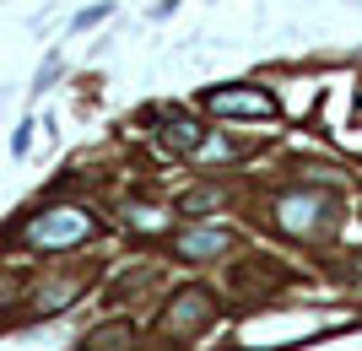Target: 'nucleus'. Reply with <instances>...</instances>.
<instances>
[{"mask_svg":"<svg viewBox=\"0 0 362 351\" xmlns=\"http://www.w3.org/2000/svg\"><path fill=\"white\" fill-rule=\"evenodd\" d=\"M222 206V189H195V195H184V216H195V211H216Z\"/></svg>","mask_w":362,"mask_h":351,"instance_id":"8","label":"nucleus"},{"mask_svg":"<svg viewBox=\"0 0 362 351\" xmlns=\"http://www.w3.org/2000/svg\"><path fill=\"white\" fill-rule=\"evenodd\" d=\"M216 319V303H211V292L206 287H184L173 303H168L163 314V335L184 340V335H195V330H206V324Z\"/></svg>","mask_w":362,"mask_h":351,"instance_id":"3","label":"nucleus"},{"mask_svg":"<svg viewBox=\"0 0 362 351\" xmlns=\"http://www.w3.org/2000/svg\"><path fill=\"white\" fill-rule=\"evenodd\" d=\"M157 124H163V130H157V141H163L168 152L195 157L200 146H206V130H200V124L189 119V114H157Z\"/></svg>","mask_w":362,"mask_h":351,"instance_id":"5","label":"nucleus"},{"mask_svg":"<svg viewBox=\"0 0 362 351\" xmlns=\"http://www.w3.org/2000/svg\"><path fill=\"white\" fill-rule=\"evenodd\" d=\"M130 340H136L130 324H103V330H92V335H87L81 351H130Z\"/></svg>","mask_w":362,"mask_h":351,"instance_id":"7","label":"nucleus"},{"mask_svg":"<svg viewBox=\"0 0 362 351\" xmlns=\"http://www.w3.org/2000/svg\"><path fill=\"white\" fill-rule=\"evenodd\" d=\"M108 11H114V6H108V0H98V6H87V11H76V22H71V28H76V32H87V28H98V22H103Z\"/></svg>","mask_w":362,"mask_h":351,"instance_id":"9","label":"nucleus"},{"mask_svg":"<svg viewBox=\"0 0 362 351\" xmlns=\"http://www.w3.org/2000/svg\"><path fill=\"white\" fill-rule=\"evenodd\" d=\"M173 249H179L184 260H216V254L233 249V238H227L222 227H184L179 238H173Z\"/></svg>","mask_w":362,"mask_h":351,"instance_id":"6","label":"nucleus"},{"mask_svg":"<svg viewBox=\"0 0 362 351\" xmlns=\"http://www.w3.org/2000/svg\"><path fill=\"white\" fill-rule=\"evenodd\" d=\"M92 232H98L92 211H81V206H54V211H38L28 222V244L33 249H71V244H87Z\"/></svg>","mask_w":362,"mask_h":351,"instance_id":"1","label":"nucleus"},{"mask_svg":"<svg viewBox=\"0 0 362 351\" xmlns=\"http://www.w3.org/2000/svg\"><path fill=\"white\" fill-rule=\"evenodd\" d=\"M71 292H76V287H54V292H44V297H38V308H44V314H49V308H65V297H71Z\"/></svg>","mask_w":362,"mask_h":351,"instance_id":"10","label":"nucleus"},{"mask_svg":"<svg viewBox=\"0 0 362 351\" xmlns=\"http://www.w3.org/2000/svg\"><path fill=\"white\" fill-rule=\"evenodd\" d=\"M28 146H33V124H22V130H16V141H11V152L22 157V152H28Z\"/></svg>","mask_w":362,"mask_h":351,"instance_id":"11","label":"nucleus"},{"mask_svg":"<svg viewBox=\"0 0 362 351\" xmlns=\"http://www.w3.org/2000/svg\"><path fill=\"white\" fill-rule=\"evenodd\" d=\"M54 76H60V60H49L44 71H38V87H33V92H44V87H49V81H54Z\"/></svg>","mask_w":362,"mask_h":351,"instance_id":"12","label":"nucleus"},{"mask_svg":"<svg viewBox=\"0 0 362 351\" xmlns=\"http://www.w3.org/2000/svg\"><path fill=\"white\" fill-rule=\"evenodd\" d=\"M330 216V200L314 195V189H287V195H276V227L292 232V238H308Z\"/></svg>","mask_w":362,"mask_h":351,"instance_id":"2","label":"nucleus"},{"mask_svg":"<svg viewBox=\"0 0 362 351\" xmlns=\"http://www.w3.org/2000/svg\"><path fill=\"white\" fill-rule=\"evenodd\" d=\"M206 108L227 114V119H276V97L259 87H211L206 92Z\"/></svg>","mask_w":362,"mask_h":351,"instance_id":"4","label":"nucleus"}]
</instances>
